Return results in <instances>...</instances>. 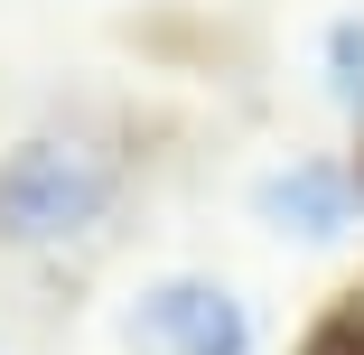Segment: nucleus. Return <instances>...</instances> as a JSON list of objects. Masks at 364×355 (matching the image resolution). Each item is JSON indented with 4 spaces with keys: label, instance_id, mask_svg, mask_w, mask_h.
<instances>
[{
    "label": "nucleus",
    "instance_id": "nucleus-1",
    "mask_svg": "<svg viewBox=\"0 0 364 355\" xmlns=\"http://www.w3.org/2000/svg\"><path fill=\"white\" fill-rule=\"evenodd\" d=\"M94 196H103V178H94L75 150L47 140V150H28V159L10 169V187H0V225H10V234H56V225H75Z\"/></svg>",
    "mask_w": 364,
    "mask_h": 355
},
{
    "label": "nucleus",
    "instance_id": "nucleus-2",
    "mask_svg": "<svg viewBox=\"0 0 364 355\" xmlns=\"http://www.w3.org/2000/svg\"><path fill=\"white\" fill-rule=\"evenodd\" d=\"M150 327H168V337H187V355H234V309L215 300V290H159L150 300Z\"/></svg>",
    "mask_w": 364,
    "mask_h": 355
},
{
    "label": "nucleus",
    "instance_id": "nucleus-3",
    "mask_svg": "<svg viewBox=\"0 0 364 355\" xmlns=\"http://www.w3.org/2000/svg\"><path fill=\"white\" fill-rule=\"evenodd\" d=\"M346 355H364V346H346Z\"/></svg>",
    "mask_w": 364,
    "mask_h": 355
}]
</instances>
